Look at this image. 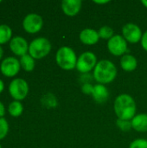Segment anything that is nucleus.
I'll use <instances>...</instances> for the list:
<instances>
[{"mask_svg":"<svg viewBox=\"0 0 147 148\" xmlns=\"http://www.w3.org/2000/svg\"><path fill=\"white\" fill-rule=\"evenodd\" d=\"M21 69L20 62L14 56H8L4 58L0 64V71L6 77L16 76Z\"/></svg>","mask_w":147,"mask_h":148,"instance_id":"nucleus-10","label":"nucleus"},{"mask_svg":"<svg viewBox=\"0 0 147 148\" xmlns=\"http://www.w3.org/2000/svg\"><path fill=\"white\" fill-rule=\"evenodd\" d=\"M9 93L15 101H22L29 94L28 82L23 78H15L9 85Z\"/></svg>","mask_w":147,"mask_h":148,"instance_id":"nucleus-6","label":"nucleus"},{"mask_svg":"<svg viewBox=\"0 0 147 148\" xmlns=\"http://www.w3.org/2000/svg\"><path fill=\"white\" fill-rule=\"evenodd\" d=\"M122 36L125 38V40L133 44H136L141 41L143 32L140 29V27L133 23H128L125 24L122 28Z\"/></svg>","mask_w":147,"mask_h":148,"instance_id":"nucleus-9","label":"nucleus"},{"mask_svg":"<svg viewBox=\"0 0 147 148\" xmlns=\"http://www.w3.org/2000/svg\"><path fill=\"white\" fill-rule=\"evenodd\" d=\"M120 64L121 69L126 72H133L138 67V61L136 57L131 54H126L120 57Z\"/></svg>","mask_w":147,"mask_h":148,"instance_id":"nucleus-15","label":"nucleus"},{"mask_svg":"<svg viewBox=\"0 0 147 148\" xmlns=\"http://www.w3.org/2000/svg\"><path fill=\"white\" fill-rule=\"evenodd\" d=\"M9 132V124L4 118H0V140L4 139Z\"/></svg>","mask_w":147,"mask_h":148,"instance_id":"nucleus-23","label":"nucleus"},{"mask_svg":"<svg viewBox=\"0 0 147 148\" xmlns=\"http://www.w3.org/2000/svg\"><path fill=\"white\" fill-rule=\"evenodd\" d=\"M97 62V56L94 53L91 51H85L78 56L75 69L83 75L89 74L91 71H94Z\"/></svg>","mask_w":147,"mask_h":148,"instance_id":"nucleus-5","label":"nucleus"},{"mask_svg":"<svg viewBox=\"0 0 147 148\" xmlns=\"http://www.w3.org/2000/svg\"><path fill=\"white\" fill-rule=\"evenodd\" d=\"M5 114V108L3 102L0 101V118H3Z\"/></svg>","mask_w":147,"mask_h":148,"instance_id":"nucleus-27","label":"nucleus"},{"mask_svg":"<svg viewBox=\"0 0 147 148\" xmlns=\"http://www.w3.org/2000/svg\"><path fill=\"white\" fill-rule=\"evenodd\" d=\"M109 53L113 56H123L127 52L128 42L122 35H114L107 43Z\"/></svg>","mask_w":147,"mask_h":148,"instance_id":"nucleus-7","label":"nucleus"},{"mask_svg":"<svg viewBox=\"0 0 147 148\" xmlns=\"http://www.w3.org/2000/svg\"><path fill=\"white\" fill-rule=\"evenodd\" d=\"M42 101V104L47 108H55L57 106V100L55 96L52 94H48L44 95Z\"/></svg>","mask_w":147,"mask_h":148,"instance_id":"nucleus-21","label":"nucleus"},{"mask_svg":"<svg viewBox=\"0 0 147 148\" xmlns=\"http://www.w3.org/2000/svg\"><path fill=\"white\" fill-rule=\"evenodd\" d=\"M19 62H20L21 68L27 72H31L35 69V65H36L35 59L29 53L21 56Z\"/></svg>","mask_w":147,"mask_h":148,"instance_id":"nucleus-17","label":"nucleus"},{"mask_svg":"<svg viewBox=\"0 0 147 148\" xmlns=\"http://www.w3.org/2000/svg\"><path fill=\"white\" fill-rule=\"evenodd\" d=\"M0 148H2V147H1V145H0Z\"/></svg>","mask_w":147,"mask_h":148,"instance_id":"nucleus-32","label":"nucleus"},{"mask_svg":"<svg viewBox=\"0 0 147 148\" xmlns=\"http://www.w3.org/2000/svg\"><path fill=\"white\" fill-rule=\"evenodd\" d=\"M118 75L116 65L110 60L103 59L98 61L94 71L93 78L99 84L107 85L113 82Z\"/></svg>","mask_w":147,"mask_h":148,"instance_id":"nucleus-2","label":"nucleus"},{"mask_svg":"<svg viewBox=\"0 0 147 148\" xmlns=\"http://www.w3.org/2000/svg\"><path fill=\"white\" fill-rule=\"evenodd\" d=\"M98 33H99L101 39H104V40H107V41L114 36L113 29L108 25H104V26L101 27L100 29L98 30Z\"/></svg>","mask_w":147,"mask_h":148,"instance_id":"nucleus-20","label":"nucleus"},{"mask_svg":"<svg viewBox=\"0 0 147 148\" xmlns=\"http://www.w3.org/2000/svg\"><path fill=\"white\" fill-rule=\"evenodd\" d=\"M129 148H147V140L142 138L135 139L130 143Z\"/></svg>","mask_w":147,"mask_h":148,"instance_id":"nucleus-24","label":"nucleus"},{"mask_svg":"<svg viewBox=\"0 0 147 148\" xmlns=\"http://www.w3.org/2000/svg\"><path fill=\"white\" fill-rule=\"evenodd\" d=\"M82 2L81 0H63L61 3L62 10L68 16H75L81 10Z\"/></svg>","mask_w":147,"mask_h":148,"instance_id":"nucleus-12","label":"nucleus"},{"mask_svg":"<svg viewBox=\"0 0 147 148\" xmlns=\"http://www.w3.org/2000/svg\"><path fill=\"white\" fill-rule=\"evenodd\" d=\"M141 3H142V4L147 9V0H143V1H141Z\"/></svg>","mask_w":147,"mask_h":148,"instance_id":"nucleus-31","label":"nucleus"},{"mask_svg":"<svg viewBox=\"0 0 147 148\" xmlns=\"http://www.w3.org/2000/svg\"><path fill=\"white\" fill-rule=\"evenodd\" d=\"M77 56L75 51L68 46H62L58 49L55 54V62L63 70L69 71L76 68Z\"/></svg>","mask_w":147,"mask_h":148,"instance_id":"nucleus-3","label":"nucleus"},{"mask_svg":"<svg viewBox=\"0 0 147 148\" xmlns=\"http://www.w3.org/2000/svg\"><path fill=\"white\" fill-rule=\"evenodd\" d=\"M92 96H93V99L98 104H103L108 100L109 92H108L106 85L97 83V84L94 85V90L92 93Z\"/></svg>","mask_w":147,"mask_h":148,"instance_id":"nucleus-14","label":"nucleus"},{"mask_svg":"<svg viewBox=\"0 0 147 148\" xmlns=\"http://www.w3.org/2000/svg\"><path fill=\"white\" fill-rule=\"evenodd\" d=\"M94 90V85L90 82H86L82 83L81 85V92L85 95H91Z\"/></svg>","mask_w":147,"mask_h":148,"instance_id":"nucleus-25","label":"nucleus"},{"mask_svg":"<svg viewBox=\"0 0 147 148\" xmlns=\"http://www.w3.org/2000/svg\"><path fill=\"white\" fill-rule=\"evenodd\" d=\"M3 89H4V83H3V82L0 79V94L3 91Z\"/></svg>","mask_w":147,"mask_h":148,"instance_id":"nucleus-29","label":"nucleus"},{"mask_svg":"<svg viewBox=\"0 0 147 148\" xmlns=\"http://www.w3.org/2000/svg\"><path fill=\"white\" fill-rule=\"evenodd\" d=\"M113 110L118 119L131 121L136 115L137 106L135 100L128 94L119 95L114 100Z\"/></svg>","mask_w":147,"mask_h":148,"instance_id":"nucleus-1","label":"nucleus"},{"mask_svg":"<svg viewBox=\"0 0 147 148\" xmlns=\"http://www.w3.org/2000/svg\"><path fill=\"white\" fill-rule=\"evenodd\" d=\"M3 49H2V47H1V45H0V60H1V58L3 57Z\"/></svg>","mask_w":147,"mask_h":148,"instance_id":"nucleus-30","label":"nucleus"},{"mask_svg":"<svg viewBox=\"0 0 147 148\" xmlns=\"http://www.w3.org/2000/svg\"><path fill=\"white\" fill-rule=\"evenodd\" d=\"M132 127L139 133L147 132V114H136L132 120Z\"/></svg>","mask_w":147,"mask_h":148,"instance_id":"nucleus-16","label":"nucleus"},{"mask_svg":"<svg viewBox=\"0 0 147 148\" xmlns=\"http://www.w3.org/2000/svg\"><path fill=\"white\" fill-rule=\"evenodd\" d=\"M43 26L42 17L36 13H29L25 16L23 20V29L29 34H36L39 32Z\"/></svg>","mask_w":147,"mask_h":148,"instance_id":"nucleus-8","label":"nucleus"},{"mask_svg":"<svg viewBox=\"0 0 147 148\" xmlns=\"http://www.w3.org/2000/svg\"><path fill=\"white\" fill-rule=\"evenodd\" d=\"M8 111L9 114L13 116V117H18L23 114V106L21 103V101H14L9 104L8 107Z\"/></svg>","mask_w":147,"mask_h":148,"instance_id":"nucleus-19","label":"nucleus"},{"mask_svg":"<svg viewBox=\"0 0 147 148\" xmlns=\"http://www.w3.org/2000/svg\"><path fill=\"white\" fill-rule=\"evenodd\" d=\"M140 43H141V47L143 48V49L147 52V30H146L143 33V36H142Z\"/></svg>","mask_w":147,"mask_h":148,"instance_id":"nucleus-26","label":"nucleus"},{"mask_svg":"<svg viewBox=\"0 0 147 148\" xmlns=\"http://www.w3.org/2000/svg\"><path fill=\"white\" fill-rule=\"evenodd\" d=\"M79 39L81 42V43L92 46L97 44L101 38L97 30L91 28H86L80 32Z\"/></svg>","mask_w":147,"mask_h":148,"instance_id":"nucleus-13","label":"nucleus"},{"mask_svg":"<svg viewBox=\"0 0 147 148\" xmlns=\"http://www.w3.org/2000/svg\"><path fill=\"white\" fill-rule=\"evenodd\" d=\"M12 29L7 24H0V45L10 42L12 38Z\"/></svg>","mask_w":147,"mask_h":148,"instance_id":"nucleus-18","label":"nucleus"},{"mask_svg":"<svg viewBox=\"0 0 147 148\" xmlns=\"http://www.w3.org/2000/svg\"><path fill=\"white\" fill-rule=\"evenodd\" d=\"M1 2H2V1H0V3H1Z\"/></svg>","mask_w":147,"mask_h":148,"instance_id":"nucleus-33","label":"nucleus"},{"mask_svg":"<svg viewBox=\"0 0 147 148\" xmlns=\"http://www.w3.org/2000/svg\"><path fill=\"white\" fill-rule=\"evenodd\" d=\"M116 126L122 132H129L133 128L132 127V122H131V121H127V120L117 119V121H116Z\"/></svg>","mask_w":147,"mask_h":148,"instance_id":"nucleus-22","label":"nucleus"},{"mask_svg":"<svg viewBox=\"0 0 147 148\" xmlns=\"http://www.w3.org/2000/svg\"><path fill=\"white\" fill-rule=\"evenodd\" d=\"M94 3H96V4H98V5H101V4H107V3H110V1L109 0H103V1H94Z\"/></svg>","mask_w":147,"mask_h":148,"instance_id":"nucleus-28","label":"nucleus"},{"mask_svg":"<svg viewBox=\"0 0 147 148\" xmlns=\"http://www.w3.org/2000/svg\"><path fill=\"white\" fill-rule=\"evenodd\" d=\"M52 45L46 37H36L32 40L29 45V54L34 59H42L46 57L51 51Z\"/></svg>","mask_w":147,"mask_h":148,"instance_id":"nucleus-4","label":"nucleus"},{"mask_svg":"<svg viewBox=\"0 0 147 148\" xmlns=\"http://www.w3.org/2000/svg\"><path fill=\"white\" fill-rule=\"evenodd\" d=\"M29 43L23 36H14L10 41V49L11 52L18 56H23L29 52Z\"/></svg>","mask_w":147,"mask_h":148,"instance_id":"nucleus-11","label":"nucleus"}]
</instances>
